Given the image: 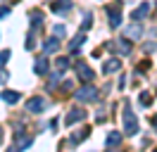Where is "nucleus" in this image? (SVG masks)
I'll list each match as a JSON object with an SVG mask.
<instances>
[{
  "instance_id": "obj_13",
  "label": "nucleus",
  "mask_w": 157,
  "mask_h": 152,
  "mask_svg": "<svg viewBox=\"0 0 157 152\" xmlns=\"http://www.w3.org/2000/svg\"><path fill=\"white\" fill-rule=\"evenodd\" d=\"M67 66H69V59H67V57L57 59V71H59V74H64V69H67Z\"/></svg>"
},
{
  "instance_id": "obj_10",
  "label": "nucleus",
  "mask_w": 157,
  "mask_h": 152,
  "mask_svg": "<svg viewBox=\"0 0 157 152\" xmlns=\"http://www.w3.org/2000/svg\"><path fill=\"white\" fill-rule=\"evenodd\" d=\"M52 10H55V12H67V10H71V0H62V2H55V5H52Z\"/></svg>"
},
{
  "instance_id": "obj_5",
  "label": "nucleus",
  "mask_w": 157,
  "mask_h": 152,
  "mask_svg": "<svg viewBox=\"0 0 157 152\" xmlns=\"http://www.w3.org/2000/svg\"><path fill=\"white\" fill-rule=\"evenodd\" d=\"M107 14H109V24H112V26H119V24H121V14H119V7H117V10L109 7V10H107Z\"/></svg>"
},
{
  "instance_id": "obj_18",
  "label": "nucleus",
  "mask_w": 157,
  "mask_h": 152,
  "mask_svg": "<svg viewBox=\"0 0 157 152\" xmlns=\"http://www.w3.org/2000/svg\"><path fill=\"white\" fill-rule=\"evenodd\" d=\"M55 33H57V36H64L67 31H64V26H59V24H57V26H55Z\"/></svg>"
},
{
  "instance_id": "obj_6",
  "label": "nucleus",
  "mask_w": 157,
  "mask_h": 152,
  "mask_svg": "<svg viewBox=\"0 0 157 152\" xmlns=\"http://www.w3.org/2000/svg\"><path fill=\"white\" fill-rule=\"evenodd\" d=\"M5 102H10V104H14V102H19V93H14V90H2V95H0Z\"/></svg>"
},
{
  "instance_id": "obj_9",
  "label": "nucleus",
  "mask_w": 157,
  "mask_h": 152,
  "mask_svg": "<svg viewBox=\"0 0 157 152\" xmlns=\"http://www.w3.org/2000/svg\"><path fill=\"white\" fill-rule=\"evenodd\" d=\"M81 119H83V112H81V109H71V112H69V116H67V124L71 126V124L81 121Z\"/></svg>"
},
{
  "instance_id": "obj_3",
  "label": "nucleus",
  "mask_w": 157,
  "mask_h": 152,
  "mask_svg": "<svg viewBox=\"0 0 157 152\" xmlns=\"http://www.w3.org/2000/svg\"><path fill=\"white\" fill-rule=\"evenodd\" d=\"M76 74H78V78H81V81H90V78H93L90 66H88V64H83V62H78V64H76Z\"/></svg>"
},
{
  "instance_id": "obj_4",
  "label": "nucleus",
  "mask_w": 157,
  "mask_h": 152,
  "mask_svg": "<svg viewBox=\"0 0 157 152\" xmlns=\"http://www.w3.org/2000/svg\"><path fill=\"white\" fill-rule=\"evenodd\" d=\"M26 109H29V112H43V109H45V100L33 97V100H29V102H26Z\"/></svg>"
},
{
  "instance_id": "obj_21",
  "label": "nucleus",
  "mask_w": 157,
  "mask_h": 152,
  "mask_svg": "<svg viewBox=\"0 0 157 152\" xmlns=\"http://www.w3.org/2000/svg\"><path fill=\"white\" fill-rule=\"evenodd\" d=\"M152 126H157V119H152Z\"/></svg>"
},
{
  "instance_id": "obj_14",
  "label": "nucleus",
  "mask_w": 157,
  "mask_h": 152,
  "mask_svg": "<svg viewBox=\"0 0 157 152\" xmlns=\"http://www.w3.org/2000/svg\"><path fill=\"white\" fill-rule=\"evenodd\" d=\"M83 40H86L83 36H76L74 40H71V45H69V48H71V50H76V48H81V45H83Z\"/></svg>"
},
{
  "instance_id": "obj_17",
  "label": "nucleus",
  "mask_w": 157,
  "mask_h": 152,
  "mask_svg": "<svg viewBox=\"0 0 157 152\" xmlns=\"http://www.w3.org/2000/svg\"><path fill=\"white\" fill-rule=\"evenodd\" d=\"M128 36H140V26H131L128 28Z\"/></svg>"
},
{
  "instance_id": "obj_8",
  "label": "nucleus",
  "mask_w": 157,
  "mask_h": 152,
  "mask_svg": "<svg viewBox=\"0 0 157 152\" xmlns=\"http://www.w3.org/2000/svg\"><path fill=\"white\" fill-rule=\"evenodd\" d=\"M147 12H150V5L145 2V5H140L138 10H133V14H131V19H133V21H136V19H143V17L147 14Z\"/></svg>"
},
{
  "instance_id": "obj_19",
  "label": "nucleus",
  "mask_w": 157,
  "mask_h": 152,
  "mask_svg": "<svg viewBox=\"0 0 157 152\" xmlns=\"http://www.w3.org/2000/svg\"><path fill=\"white\" fill-rule=\"evenodd\" d=\"M140 104H150V97H147V93H143V97H140Z\"/></svg>"
},
{
  "instance_id": "obj_11",
  "label": "nucleus",
  "mask_w": 157,
  "mask_h": 152,
  "mask_svg": "<svg viewBox=\"0 0 157 152\" xmlns=\"http://www.w3.org/2000/svg\"><path fill=\"white\" fill-rule=\"evenodd\" d=\"M57 48H59V38H50V40H45L43 50H45V52H52V50H57Z\"/></svg>"
},
{
  "instance_id": "obj_12",
  "label": "nucleus",
  "mask_w": 157,
  "mask_h": 152,
  "mask_svg": "<svg viewBox=\"0 0 157 152\" xmlns=\"http://www.w3.org/2000/svg\"><path fill=\"white\" fill-rule=\"evenodd\" d=\"M33 69H36V74H45V71H48V62H45V59L40 57L38 62L33 64Z\"/></svg>"
},
{
  "instance_id": "obj_20",
  "label": "nucleus",
  "mask_w": 157,
  "mask_h": 152,
  "mask_svg": "<svg viewBox=\"0 0 157 152\" xmlns=\"http://www.w3.org/2000/svg\"><path fill=\"white\" fill-rule=\"evenodd\" d=\"M7 12H10V10H7V7H0V17H5Z\"/></svg>"
},
{
  "instance_id": "obj_7",
  "label": "nucleus",
  "mask_w": 157,
  "mask_h": 152,
  "mask_svg": "<svg viewBox=\"0 0 157 152\" xmlns=\"http://www.w3.org/2000/svg\"><path fill=\"white\" fill-rule=\"evenodd\" d=\"M119 69V59L114 57V59H107L105 62V66H102V74H112V71H117Z\"/></svg>"
},
{
  "instance_id": "obj_16",
  "label": "nucleus",
  "mask_w": 157,
  "mask_h": 152,
  "mask_svg": "<svg viewBox=\"0 0 157 152\" xmlns=\"http://www.w3.org/2000/svg\"><path fill=\"white\" fill-rule=\"evenodd\" d=\"M7 57H10V50H2V52H0V64H5Z\"/></svg>"
},
{
  "instance_id": "obj_15",
  "label": "nucleus",
  "mask_w": 157,
  "mask_h": 152,
  "mask_svg": "<svg viewBox=\"0 0 157 152\" xmlns=\"http://www.w3.org/2000/svg\"><path fill=\"white\" fill-rule=\"evenodd\" d=\"M117 142H119V133H109V135H107V147L117 145Z\"/></svg>"
},
{
  "instance_id": "obj_1",
  "label": "nucleus",
  "mask_w": 157,
  "mask_h": 152,
  "mask_svg": "<svg viewBox=\"0 0 157 152\" xmlns=\"http://www.w3.org/2000/svg\"><path fill=\"white\" fill-rule=\"evenodd\" d=\"M124 131L128 133V135H136L138 133V121L136 116H133V112H131V107H124Z\"/></svg>"
},
{
  "instance_id": "obj_2",
  "label": "nucleus",
  "mask_w": 157,
  "mask_h": 152,
  "mask_svg": "<svg viewBox=\"0 0 157 152\" xmlns=\"http://www.w3.org/2000/svg\"><path fill=\"white\" fill-rule=\"evenodd\" d=\"M76 97L81 100V102H88V100H95V97H98V90H95L93 86H86V88H81V90L76 93Z\"/></svg>"
}]
</instances>
